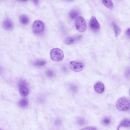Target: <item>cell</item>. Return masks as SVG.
I'll return each instance as SVG.
<instances>
[{
    "label": "cell",
    "mask_w": 130,
    "mask_h": 130,
    "mask_svg": "<svg viewBox=\"0 0 130 130\" xmlns=\"http://www.w3.org/2000/svg\"><path fill=\"white\" fill-rule=\"evenodd\" d=\"M110 122V118L108 117H105L102 120V123L105 125H109Z\"/></svg>",
    "instance_id": "ac0fdd59"
},
{
    "label": "cell",
    "mask_w": 130,
    "mask_h": 130,
    "mask_svg": "<svg viewBox=\"0 0 130 130\" xmlns=\"http://www.w3.org/2000/svg\"><path fill=\"white\" fill-rule=\"evenodd\" d=\"M79 12L75 9H73L70 11L69 13V16L72 19H75L78 16Z\"/></svg>",
    "instance_id": "4fadbf2b"
},
{
    "label": "cell",
    "mask_w": 130,
    "mask_h": 130,
    "mask_svg": "<svg viewBox=\"0 0 130 130\" xmlns=\"http://www.w3.org/2000/svg\"><path fill=\"white\" fill-rule=\"evenodd\" d=\"M70 66L71 70L76 72H79L81 71L83 69L84 67L83 63L76 61L70 62Z\"/></svg>",
    "instance_id": "8992f818"
},
{
    "label": "cell",
    "mask_w": 130,
    "mask_h": 130,
    "mask_svg": "<svg viewBox=\"0 0 130 130\" xmlns=\"http://www.w3.org/2000/svg\"><path fill=\"white\" fill-rule=\"evenodd\" d=\"M51 59L57 62L62 60L64 58V54L62 50L59 48H55L52 49L50 52Z\"/></svg>",
    "instance_id": "7a4b0ae2"
},
{
    "label": "cell",
    "mask_w": 130,
    "mask_h": 130,
    "mask_svg": "<svg viewBox=\"0 0 130 130\" xmlns=\"http://www.w3.org/2000/svg\"><path fill=\"white\" fill-rule=\"evenodd\" d=\"M112 25L114 30L115 35L117 37L119 35L121 32V30L120 28L115 23H112Z\"/></svg>",
    "instance_id": "2e32d148"
},
{
    "label": "cell",
    "mask_w": 130,
    "mask_h": 130,
    "mask_svg": "<svg viewBox=\"0 0 130 130\" xmlns=\"http://www.w3.org/2000/svg\"></svg>",
    "instance_id": "83f0119b"
},
{
    "label": "cell",
    "mask_w": 130,
    "mask_h": 130,
    "mask_svg": "<svg viewBox=\"0 0 130 130\" xmlns=\"http://www.w3.org/2000/svg\"><path fill=\"white\" fill-rule=\"evenodd\" d=\"M82 130H96V128L94 127L89 126L84 128L82 129Z\"/></svg>",
    "instance_id": "7402d4cb"
},
{
    "label": "cell",
    "mask_w": 130,
    "mask_h": 130,
    "mask_svg": "<svg viewBox=\"0 0 130 130\" xmlns=\"http://www.w3.org/2000/svg\"><path fill=\"white\" fill-rule=\"evenodd\" d=\"M125 74L126 78H130V67H128L126 68L125 71Z\"/></svg>",
    "instance_id": "d6986e66"
},
{
    "label": "cell",
    "mask_w": 130,
    "mask_h": 130,
    "mask_svg": "<svg viewBox=\"0 0 130 130\" xmlns=\"http://www.w3.org/2000/svg\"><path fill=\"white\" fill-rule=\"evenodd\" d=\"M61 123V122L59 120H57L55 122V124L56 125H59Z\"/></svg>",
    "instance_id": "cb8c5ba5"
},
{
    "label": "cell",
    "mask_w": 130,
    "mask_h": 130,
    "mask_svg": "<svg viewBox=\"0 0 130 130\" xmlns=\"http://www.w3.org/2000/svg\"><path fill=\"white\" fill-rule=\"evenodd\" d=\"M3 26L4 29L7 30L12 29L13 27V25L12 22L9 19H6L4 21Z\"/></svg>",
    "instance_id": "9c48e42d"
},
{
    "label": "cell",
    "mask_w": 130,
    "mask_h": 130,
    "mask_svg": "<svg viewBox=\"0 0 130 130\" xmlns=\"http://www.w3.org/2000/svg\"><path fill=\"white\" fill-rule=\"evenodd\" d=\"M20 21L22 24L23 25H26L28 23L29 19L26 16L22 15L20 17Z\"/></svg>",
    "instance_id": "5bb4252c"
},
{
    "label": "cell",
    "mask_w": 130,
    "mask_h": 130,
    "mask_svg": "<svg viewBox=\"0 0 130 130\" xmlns=\"http://www.w3.org/2000/svg\"><path fill=\"white\" fill-rule=\"evenodd\" d=\"M46 73L47 76L50 78H52L54 76V73L53 71L51 70H47Z\"/></svg>",
    "instance_id": "ffe728a7"
},
{
    "label": "cell",
    "mask_w": 130,
    "mask_h": 130,
    "mask_svg": "<svg viewBox=\"0 0 130 130\" xmlns=\"http://www.w3.org/2000/svg\"><path fill=\"white\" fill-rule=\"evenodd\" d=\"M117 108L123 111L128 110L130 107V102L127 98L122 97L119 99L116 104Z\"/></svg>",
    "instance_id": "6da1fadb"
},
{
    "label": "cell",
    "mask_w": 130,
    "mask_h": 130,
    "mask_svg": "<svg viewBox=\"0 0 130 130\" xmlns=\"http://www.w3.org/2000/svg\"><path fill=\"white\" fill-rule=\"evenodd\" d=\"M126 34L127 37L130 39V28H128L126 30Z\"/></svg>",
    "instance_id": "603a6c76"
},
{
    "label": "cell",
    "mask_w": 130,
    "mask_h": 130,
    "mask_svg": "<svg viewBox=\"0 0 130 130\" xmlns=\"http://www.w3.org/2000/svg\"><path fill=\"white\" fill-rule=\"evenodd\" d=\"M21 0V1H26L27 0Z\"/></svg>",
    "instance_id": "484cf974"
},
{
    "label": "cell",
    "mask_w": 130,
    "mask_h": 130,
    "mask_svg": "<svg viewBox=\"0 0 130 130\" xmlns=\"http://www.w3.org/2000/svg\"><path fill=\"white\" fill-rule=\"evenodd\" d=\"M28 101L26 98H23L21 99L18 102V105L20 107L25 108L28 106Z\"/></svg>",
    "instance_id": "7c38bea8"
},
{
    "label": "cell",
    "mask_w": 130,
    "mask_h": 130,
    "mask_svg": "<svg viewBox=\"0 0 130 130\" xmlns=\"http://www.w3.org/2000/svg\"><path fill=\"white\" fill-rule=\"evenodd\" d=\"M32 1L35 4L37 5L38 4L39 0H32Z\"/></svg>",
    "instance_id": "d4e9b609"
},
{
    "label": "cell",
    "mask_w": 130,
    "mask_h": 130,
    "mask_svg": "<svg viewBox=\"0 0 130 130\" xmlns=\"http://www.w3.org/2000/svg\"><path fill=\"white\" fill-rule=\"evenodd\" d=\"M77 122L80 125H83L85 124V122L84 120L82 118H79L78 119Z\"/></svg>",
    "instance_id": "44dd1931"
},
{
    "label": "cell",
    "mask_w": 130,
    "mask_h": 130,
    "mask_svg": "<svg viewBox=\"0 0 130 130\" xmlns=\"http://www.w3.org/2000/svg\"><path fill=\"white\" fill-rule=\"evenodd\" d=\"M121 127H130V120L128 119H125L122 120L118 126L117 129H119Z\"/></svg>",
    "instance_id": "30bf717a"
},
{
    "label": "cell",
    "mask_w": 130,
    "mask_h": 130,
    "mask_svg": "<svg viewBox=\"0 0 130 130\" xmlns=\"http://www.w3.org/2000/svg\"><path fill=\"white\" fill-rule=\"evenodd\" d=\"M18 84L21 95L23 97L27 96L28 94L29 90L26 82L24 80H21L19 82Z\"/></svg>",
    "instance_id": "277c9868"
},
{
    "label": "cell",
    "mask_w": 130,
    "mask_h": 130,
    "mask_svg": "<svg viewBox=\"0 0 130 130\" xmlns=\"http://www.w3.org/2000/svg\"><path fill=\"white\" fill-rule=\"evenodd\" d=\"M104 5L108 8L111 9L113 7V4L111 0H103Z\"/></svg>",
    "instance_id": "9a60e30c"
},
{
    "label": "cell",
    "mask_w": 130,
    "mask_h": 130,
    "mask_svg": "<svg viewBox=\"0 0 130 130\" xmlns=\"http://www.w3.org/2000/svg\"><path fill=\"white\" fill-rule=\"evenodd\" d=\"M67 0L68 1H72L73 0Z\"/></svg>",
    "instance_id": "4316f807"
},
{
    "label": "cell",
    "mask_w": 130,
    "mask_h": 130,
    "mask_svg": "<svg viewBox=\"0 0 130 130\" xmlns=\"http://www.w3.org/2000/svg\"><path fill=\"white\" fill-rule=\"evenodd\" d=\"M80 37V36L76 37H67L65 40V43L66 44H70L74 43L76 40Z\"/></svg>",
    "instance_id": "8fae6325"
},
{
    "label": "cell",
    "mask_w": 130,
    "mask_h": 130,
    "mask_svg": "<svg viewBox=\"0 0 130 130\" xmlns=\"http://www.w3.org/2000/svg\"><path fill=\"white\" fill-rule=\"evenodd\" d=\"M75 25L77 30L79 32H84L86 30L87 25L84 18L81 16L78 17L75 22Z\"/></svg>",
    "instance_id": "3957f363"
},
{
    "label": "cell",
    "mask_w": 130,
    "mask_h": 130,
    "mask_svg": "<svg viewBox=\"0 0 130 130\" xmlns=\"http://www.w3.org/2000/svg\"><path fill=\"white\" fill-rule=\"evenodd\" d=\"M46 63V61L44 60H37L34 62L33 64L34 65L37 66H42L44 65Z\"/></svg>",
    "instance_id": "e0dca14e"
},
{
    "label": "cell",
    "mask_w": 130,
    "mask_h": 130,
    "mask_svg": "<svg viewBox=\"0 0 130 130\" xmlns=\"http://www.w3.org/2000/svg\"><path fill=\"white\" fill-rule=\"evenodd\" d=\"M44 28V24L40 20H36L33 24L32 29L35 33L38 34L41 33L43 31Z\"/></svg>",
    "instance_id": "5b68a950"
},
{
    "label": "cell",
    "mask_w": 130,
    "mask_h": 130,
    "mask_svg": "<svg viewBox=\"0 0 130 130\" xmlns=\"http://www.w3.org/2000/svg\"><path fill=\"white\" fill-rule=\"evenodd\" d=\"M95 90L99 93H101L103 92L104 90V85L102 82H98L94 85V86Z\"/></svg>",
    "instance_id": "ba28073f"
},
{
    "label": "cell",
    "mask_w": 130,
    "mask_h": 130,
    "mask_svg": "<svg viewBox=\"0 0 130 130\" xmlns=\"http://www.w3.org/2000/svg\"><path fill=\"white\" fill-rule=\"evenodd\" d=\"M89 26L91 29L95 31L98 30L100 28V25L96 18L92 16L89 22Z\"/></svg>",
    "instance_id": "52a82bcc"
}]
</instances>
